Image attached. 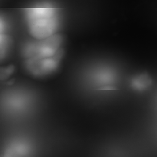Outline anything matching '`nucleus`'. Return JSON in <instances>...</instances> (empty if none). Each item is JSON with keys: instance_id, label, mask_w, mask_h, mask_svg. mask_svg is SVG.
Returning a JSON list of instances; mask_svg holds the SVG:
<instances>
[{"instance_id": "obj_1", "label": "nucleus", "mask_w": 157, "mask_h": 157, "mask_svg": "<svg viewBox=\"0 0 157 157\" xmlns=\"http://www.w3.org/2000/svg\"><path fill=\"white\" fill-rule=\"evenodd\" d=\"M24 44L22 54L24 65L31 74L36 77L50 75L60 65L62 57V39L58 35L44 40H36Z\"/></svg>"}, {"instance_id": "obj_2", "label": "nucleus", "mask_w": 157, "mask_h": 157, "mask_svg": "<svg viewBox=\"0 0 157 157\" xmlns=\"http://www.w3.org/2000/svg\"><path fill=\"white\" fill-rule=\"evenodd\" d=\"M28 32L36 40H44L56 35L60 27L58 8L44 2L36 7L24 9Z\"/></svg>"}, {"instance_id": "obj_3", "label": "nucleus", "mask_w": 157, "mask_h": 157, "mask_svg": "<svg viewBox=\"0 0 157 157\" xmlns=\"http://www.w3.org/2000/svg\"><path fill=\"white\" fill-rule=\"evenodd\" d=\"M27 102L26 98L24 94L18 93H12L5 95L1 98L0 104L3 110L11 113H17L25 108Z\"/></svg>"}, {"instance_id": "obj_4", "label": "nucleus", "mask_w": 157, "mask_h": 157, "mask_svg": "<svg viewBox=\"0 0 157 157\" xmlns=\"http://www.w3.org/2000/svg\"><path fill=\"white\" fill-rule=\"evenodd\" d=\"M90 78L95 86L108 89L115 81V74L111 69L107 68H99L91 73Z\"/></svg>"}, {"instance_id": "obj_5", "label": "nucleus", "mask_w": 157, "mask_h": 157, "mask_svg": "<svg viewBox=\"0 0 157 157\" xmlns=\"http://www.w3.org/2000/svg\"><path fill=\"white\" fill-rule=\"evenodd\" d=\"M7 30L6 22L0 17V61L7 57L11 47V39L7 34Z\"/></svg>"}, {"instance_id": "obj_6", "label": "nucleus", "mask_w": 157, "mask_h": 157, "mask_svg": "<svg viewBox=\"0 0 157 157\" xmlns=\"http://www.w3.org/2000/svg\"><path fill=\"white\" fill-rule=\"evenodd\" d=\"M152 84V80L147 73H141L134 77L131 80V86L134 90L142 92L147 90Z\"/></svg>"}, {"instance_id": "obj_7", "label": "nucleus", "mask_w": 157, "mask_h": 157, "mask_svg": "<svg viewBox=\"0 0 157 157\" xmlns=\"http://www.w3.org/2000/svg\"><path fill=\"white\" fill-rule=\"evenodd\" d=\"M13 66H9L7 68H0V80H5L9 78V76L11 75L13 73Z\"/></svg>"}, {"instance_id": "obj_8", "label": "nucleus", "mask_w": 157, "mask_h": 157, "mask_svg": "<svg viewBox=\"0 0 157 157\" xmlns=\"http://www.w3.org/2000/svg\"><path fill=\"white\" fill-rule=\"evenodd\" d=\"M1 157H12V156L10 155H8V154H7V153L3 152V154H2V155Z\"/></svg>"}]
</instances>
